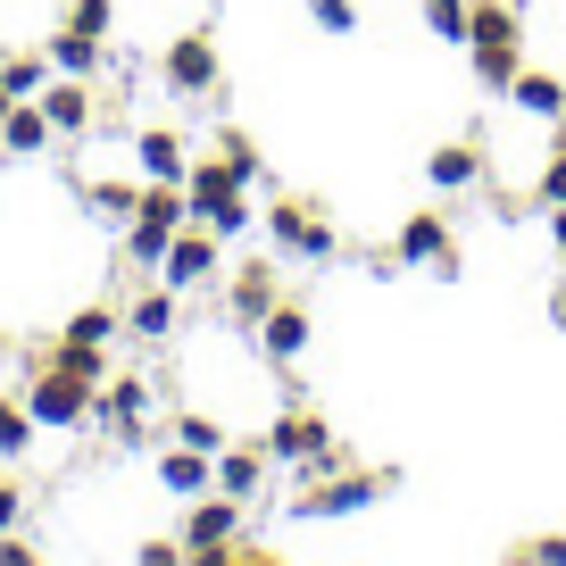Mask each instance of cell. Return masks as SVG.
<instances>
[{"mask_svg": "<svg viewBox=\"0 0 566 566\" xmlns=\"http://www.w3.org/2000/svg\"><path fill=\"white\" fill-rule=\"evenodd\" d=\"M384 492H400V467H358V475H308V492L292 500V516L301 525H334V516H358V509H375Z\"/></svg>", "mask_w": 566, "mask_h": 566, "instance_id": "obj_1", "label": "cell"}, {"mask_svg": "<svg viewBox=\"0 0 566 566\" xmlns=\"http://www.w3.org/2000/svg\"><path fill=\"white\" fill-rule=\"evenodd\" d=\"M192 226V209H184V184H142L134 217H125V266H159L167 242Z\"/></svg>", "mask_w": 566, "mask_h": 566, "instance_id": "obj_2", "label": "cell"}, {"mask_svg": "<svg viewBox=\"0 0 566 566\" xmlns=\"http://www.w3.org/2000/svg\"><path fill=\"white\" fill-rule=\"evenodd\" d=\"M266 242H275L283 259H301V266L342 259V233H334V217H325L308 192H283L275 209H266Z\"/></svg>", "mask_w": 566, "mask_h": 566, "instance_id": "obj_3", "label": "cell"}, {"mask_svg": "<svg viewBox=\"0 0 566 566\" xmlns=\"http://www.w3.org/2000/svg\"><path fill=\"white\" fill-rule=\"evenodd\" d=\"M266 459L301 467V475H334V467H350V450L334 442V424H325L317 408H283V417L266 424Z\"/></svg>", "mask_w": 566, "mask_h": 566, "instance_id": "obj_4", "label": "cell"}, {"mask_svg": "<svg viewBox=\"0 0 566 566\" xmlns=\"http://www.w3.org/2000/svg\"><path fill=\"white\" fill-rule=\"evenodd\" d=\"M92 400H101V384L75 375V367H34V384H25V408H34V424H51V433H84Z\"/></svg>", "mask_w": 566, "mask_h": 566, "instance_id": "obj_5", "label": "cell"}, {"mask_svg": "<svg viewBox=\"0 0 566 566\" xmlns=\"http://www.w3.org/2000/svg\"><path fill=\"white\" fill-rule=\"evenodd\" d=\"M391 250H400V266H424V275H442V283H459V233H450V217H408L400 233H391Z\"/></svg>", "mask_w": 566, "mask_h": 566, "instance_id": "obj_6", "label": "cell"}, {"mask_svg": "<svg viewBox=\"0 0 566 566\" xmlns=\"http://www.w3.org/2000/svg\"><path fill=\"white\" fill-rule=\"evenodd\" d=\"M92 424H101L117 450H142V433H150V384H142V375H117V384H101V400H92Z\"/></svg>", "mask_w": 566, "mask_h": 566, "instance_id": "obj_7", "label": "cell"}, {"mask_svg": "<svg viewBox=\"0 0 566 566\" xmlns=\"http://www.w3.org/2000/svg\"><path fill=\"white\" fill-rule=\"evenodd\" d=\"M217 275H226V242H217L209 226H184L176 242H167V259H159L167 292H200V283H217Z\"/></svg>", "mask_w": 566, "mask_h": 566, "instance_id": "obj_8", "label": "cell"}, {"mask_svg": "<svg viewBox=\"0 0 566 566\" xmlns=\"http://www.w3.org/2000/svg\"><path fill=\"white\" fill-rule=\"evenodd\" d=\"M159 75H167V92L176 101H209L217 84H226V67H217V42L209 34H176L159 51Z\"/></svg>", "mask_w": 566, "mask_h": 566, "instance_id": "obj_9", "label": "cell"}, {"mask_svg": "<svg viewBox=\"0 0 566 566\" xmlns=\"http://www.w3.org/2000/svg\"><path fill=\"white\" fill-rule=\"evenodd\" d=\"M233 533H242V500H233V492H217V500L200 492L192 509H184V558H200V566H209L217 549L233 542Z\"/></svg>", "mask_w": 566, "mask_h": 566, "instance_id": "obj_10", "label": "cell"}, {"mask_svg": "<svg viewBox=\"0 0 566 566\" xmlns=\"http://www.w3.org/2000/svg\"><path fill=\"white\" fill-rule=\"evenodd\" d=\"M308 342H317V317H308L301 301H275V308L259 317V350L275 358V367H301V358H308Z\"/></svg>", "mask_w": 566, "mask_h": 566, "instance_id": "obj_11", "label": "cell"}, {"mask_svg": "<svg viewBox=\"0 0 566 566\" xmlns=\"http://www.w3.org/2000/svg\"><path fill=\"white\" fill-rule=\"evenodd\" d=\"M275 301H283V275H275V259H242V266H233V283H226V308H233V325H259Z\"/></svg>", "mask_w": 566, "mask_h": 566, "instance_id": "obj_12", "label": "cell"}, {"mask_svg": "<svg viewBox=\"0 0 566 566\" xmlns=\"http://www.w3.org/2000/svg\"><path fill=\"white\" fill-rule=\"evenodd\" d=\"M159 492H176V500H200V492H217V450H192V442H167L159 450Z\"/></svg>", "mask_w": 566, "mask_h": 566, "instance_id": "obj_13", "label": "cell"}, {"mask_svg": "<svg viewBox=\"0 0 566 566\" xmlns=\"http://www.w3.org/2000/svg\"><path fill=\"white\" fill-rule=\"evenodd\" d=\"M134 167H142V184H184L192 150H184L176 125H142V134H134Z\"/></svg>", "mask_w": 566, "mask_h": 566, "instance_id": "obj_14", "label": "cell"}, {"mask_svg": "<svg viewBox=\"0 0 566 566\" xmlns=\"http://www.w3.org/2000/svg\"><path fill=\"white\" fill-rule=\"evenodd\" d=\"M217 492H233L250 509V500L266 492V442H226L217 450Z\"/></svg>", "mask_w": 566, "mask_h": 566, "instance_id": "obj_15", "label": "cell"}, {"mask_svg": "<svg viewBox=\"0 0 566 566\" xmlns=\"http://www.w3.org/2000/svg\"><path fill=\"white\" fill-rule=\"evenodd\" d=\"M176 317H184V292H167V283H150V292L125 301V334H134V342H167Z\"/></svg>", "mask_w": 566, "mask_h": 566, "instance_id": "obj_16", "label": "cell"}, {"mask_svg": "<svg viewBox=\"0 0 566 566\" xmlns=\"http://www.w3.org/2000/svg\"><path fill=\"white\" fill-rule=\"evenodd\" d=\"M42 117H51L59 142L92 134V92H84V75H59V84H42Z\"/></svg>", "mask_w": 566, "mask_h": 566, "instance_id": "obj_17", "label": "cell"}, {"mask_svg": "<svg viewBox=\"0 0 566 566\" xmlns=\"http://www.w3.org/2000/svg\"><path fill=\"white\" fill-rule=\"evenodd\" d=\"M424 184H433V192H475L483 184V142H442V150L424 159Z\"/></svg>", "mask_w": 566, "mask_h": 566, "instance_id": "obj_18", "label": "cell"}, {"mask_svg": "<svg viewBox=\"0 0 566 566\" xmlns=\"http://www.w3.org/2000/svg\"><path fill=\"white\" fill-rule=\"evenodd\" d=\"M51 117H42V101H18L9 108V117H0V150H9V159H42V150H51Z\"/></svg>", "mask_w": 566, "mask_h": 566, "instance_id": "obj_19", "label": "cell"}, {"mask_svg": "<svg viewBox=\"0 0 566 566\" xmlns=\"http://www.w3.org/2000/svg\"><path fill=\"white\" fill-rule=\"evenodd\" d=\"M108 67V42L84 34V25H59L51 34V75H101Z\"/></svg>", "mask_w": 566, "mask_h": 566, "instance_id": "obj_20", "label": "cell"}, {"mask_svg": "<svg viewBox=\"0 0 566 566\" xmlns=\"http://www.w3.org/2000/svg\"><path fill=\"white\" fill-rule=\"evenodd\" d=\"M509 101L525 108V117H542V125H558V117H566V84H558V75H549V67H516Z\"/></svg>", "mask_w": 566, "mask_h": 566, "instance_id": "obj_21", "label": "cell"}, {"mask_svg": "<svg viewBox=\"0 0 566 566\" xmlns=\"http://www.w3.org/2000/svg\"><path fill=\"white\" fill-rule=\"evenodd\" d=\"M475 84L483 92H500V101H509V84H516V67H525V42H475Z\"/></svg>", "mask_w": 566, "mask_h": 566, "instance_id": "obj_22", "label": "cell"}, {"mask_svg": "<svg viewBox=\"0 0 566 566\" xmlns=\"http://www.w3.org/2000/svg\"><path fill=\"white\" fill-rule=\"evenodd\" d=\"M192 226H209L217 242H242V233H250V192H217V200H200Z\"/></svg>", "mask_w": 566, "mask_h": 566, "instance_id": "obj_23", "label": "cell"}, {"mask_svg": "<svg viewBox=\"0 0 566 566\" xmlns=\"http://www.w3.org/2000/svg\"><path fill=\"white\" fill-rule=\"evenodd\" d=\"M0 84H9V101H42V84H51V51H18V59H0Z\"/></svg>", "mask_w": 566, "mask_h": 566, "instance_id": "obj_24", "label": "cell"}, {"mask_svg": "<svg viewBox=\"0 0 566 566\" xmlns=\"http://www.w3.org/2000/svg\"><path fill=\"white\" fill-rule=\"evenodd\" d=\"M117 334H125V308H108V301H92V308L67 317V342H92V350H108Z\"/></svg>", "mask_w": 566, "mask_h": 566, "instance_id": "obj_25", "label": "cell"}, {"mask_svg": "<svg viewBox=\"0 0 566 566\" xmlns=\"http://www.w3.org/2000/svg\"><path fill=\"white\" fill-rule=\"evenodd\" d=\"M217 159H226L242 184H259V176H266V150L250 142V125H226V134H217Z\"/></svg>", "mask_w": 566, "mask_h": 566, "instance_id": "obj_26", "label": "cell"}, {"mask_svg": "<svg viewBox=\"0 0 566 566\" xmlns=\"http://www.w3.org/2000/svg\"><path fill=\"white\" fill-rule=\"evenodd\" d=\"M34 433H42V424H34V408L0 391V459H25V450H34Z\"/></svg>", "mask_w": 566, "mask_h": 566, "instance_id": "obj_27", "label": "cell"}, {"mask_svg": "<svg viewBox=\"0 0 566 566\" xmlns=\"http://www.w3.org/2000/svg\"><path fill=\"white\" fill-rule=\"evenodd\" d=\"M134 200H142V184H84V209L101 217V226H117V233H125V217H134Z\"/></svg>", "mask_w": 566, "mask_h": 566, "instance_id": "obj_28", "label": "cell"}, {"mask_svg": "<svg viewBox=\"0 0 566 566\" xmlns=\"http://www.w3.org/2000/svg\"><path fill=\"white\" fill-rule=\"evenodd\" d=\"M417 18L433 42H467V18H475V0H417Z\"/></svg>", "mask_w": 566, "mask_h": 566, "instance_id": "obj_29", "label": "cell"}, {"mask_svg": "<svg viewBox=\"0 0 566 566\" xmlns=\"http://www.w3.org/2000/svg\"><path fill=\"white\" fill-rule=\"evenodd\" d=\"M67 25H84V34H117V0H67Z\"/></svg>", "mask_w": 566, "mask_h": 566, "instance_id": "obj_30", "label": "cell"}, {"mask_svg": "<svg viewBox=\"0 0 566 566\" xmlns=\"http://www.w3.org/2000/svg\"><path fill=\"white\" fill-rule=\"evenodd\" d=\"M308 18H317V34H358V9H350V0H308Z\"/></svg>", "mask_w": 566, "mask_h": 566, "instance_id": "obj_31", "label": "cell"}, {"mask_svg": "<svg viewBox=\"0 0 566 566\" xmlns=\"http://www.w3.org/2000/svg\"><path fill=\"white\" fill-rule=\"evenodd\" d=\"M176 442H192V450H226V424H217V417H176Z\"/></svg>", "mask_w": 566, "mask_h": 566, "instance_id": "obj_32", "label": "cell"}, {"mask_svg": "<svg viewBox=\"0 0 566 566\" xmlns=\"http://www.w3.org/2000/svg\"><path fill=\"white\" fill-rule=\"evenodd\" d=\"M509 558H525V566H566V533H542V542H516Z\"/></svg>", "mask_w": 566, "mask_h": 566, "instance_id": "obj_33", "label": "cell"}, {"mask_svg": "<svg viewBox=\"0 0 566 566\" xmlns=\"http://www.w3.org/2000/svg\"><path fill=\"white\" fill-rule=\"evenodd\" d=\"M542 200L549 209L566 200V117H558V150H549V167H542Z\"/></svg>", "mask_w": 566, "mask_h": 566, "instance_id": "obj_34", "label": "cell"}, {"mask_svg": "<svg viewBox=\"0 0 566 566\" xmlns=\"http://www.w3.org/2000/svg\"><path fill=\"white\" fill-rule=\"evenodd\" d=\"M134 558H142V566H176V558H184V533H167V542H142Z\"/></svg>", "mask_w": 566, "mask_h": 566, "instance_id": "obj_35", "label": "cell"}, {"mask_svg": "<svg viewBox=\"0 0 566 566\" xmlns=\"http://www.w3.org/2000/svg\"><path fill=\"white\" fill-rule=\"evenodd\" d=\"M25 525V492H18V483H0V533H18Z\"/></svg>", "mask_w": 566, "mask_h": 566, "instance_id": "obj_36", "label": "cell"}, {"mask_svg": "<svg viewBox=\"0 0 566 566\" xmlns=\"http://www.w3.org/2000/svg\"><path fill=\"white\" fill-rule=\"evenodd\" d=\"M34 558H42L34 542H18V533H0V566H34Z\"/></svg>", "mask_w": 566, "mask_h": 566, "instance_id": "obj_37", "label": "cell"}, {"mask_svg": "<svg viewBox=\"0 0 566 566\" xmlns=\"http://www.w3.org/2000/svg\"><path fill=\"white\" fill-rule=\"evenodd\" d=\"M549 242H558V266H566V200L549 209Z\"/></svg>", "mask_w": 566, "mask_h": 566, "instance_id": "obj_38", "label": "cell"}, {"mask_svg": "<svg viewBox=\"0 0 566 566\" xmlns=\"http://www.w3.org/2000/svg\"><path fill=\"white\" fill-rule=\"evenodd\" d=\"M549 325H558V334H566V283H558V292H549Z\"/></svg>", "mask_w": 566, "mask_h": 566, "instance_id": "obj_39", "label": "cell"}, {"mask_svg": "<svg viewBox=\"0 0 566 566\" xmlns=\"http://www.w3.org/2000/svg\"><path fill=\"white\" fill-rule=\"evenodd\" d=\"M9 358H18V342H9V334H0V367H9Z\"/></svg>", "mask_w": 566, "mask_h": 566, "instance_id": "obj_40", "label": "cell"}, {"mask_svg": "<svg viewBox=\"0 0 566 566\" xmlns=\"http://www.w3.org/2000/svg\"><path fill=\"white\" fill-rule=\"evenodd\" d=\"M9 108H18V101H9V84H0V117H9Z\"/></svg>", "mask_w": 566, "mask_h": 566, "instance_id": "obj_41", "label": "cell"}]
</instances>
